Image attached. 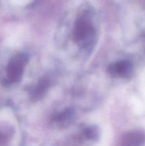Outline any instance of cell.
I'll return each instance as SVG.
<instances>
[{"mask_svg":"<svg viewBox=\"0 0 145 146\" xmlns=\"http://www.w3.org/2000/svg\"><path fill=\"white\" fill-rule=\"evenodd\" d=\"M95 31L90 19L86 15L79 17L75 21L72 36L75 43L82 48H89L92 45Z\"/></svg>","mask_w":145,"mask_h":146,"instance_id":"obj_1","label":"cell"},{"mask_svg":"<svg viewBox=\"0 0 145 146\" xmlns=\"http://www.w3.org/2000/svg\"><path fill=\"white\" fill-rule=\"evenodd\" d=\"M28 62L26 54H21L14 56L7 66V77L10 82L16 83L21 80L24 73V67Z\"/></svg>","mask_w":145,"mask_h":146,"instance_id":"obj_2","label":"cell"},{"mask_svg":"<svg viewBox=\"0 0 145 146\" xmlns=\"http://www.w3.org/2000/svg\"><path fill=\"white\" fill-rule=\"evenodd\" d=\"M107 72L112 76L129 78L132 74L133 65L129 61H120L109 64L107 68Z\"/></svg>","mask_w":145,"mask_h":146,"instance_id":"obj_3","label":"cell"},{"mask_svg":"<svg viewBox=\"0 0 145 146\" xmlns=\"http://www.w3.org/2000/svg\"><path fill=\"white\" fill-rule=\"evenodd\" d=\"M74 116H75V113L73 111L68 108L56 114L53 118V122L59 128H65L72 122Z\"/></svg>","mask_w":145,"mask_h":146,"instance_id":"obj_4","label":"cell"},{"mask_svg":"<svg viewBox=\"0 0 145 146\" xmlns=\"http://www.w3.org/2000/svg\"><path fill=\"white\" fill-rule=\"evenodd\" d=\"M145 141V135L139 132H132L124 135L122 146H141Z\"/></svg>","mask_w":145,"mask_h":146,"instance_id":"obj_5","label":"cell"},{"mask_svg":"<svg viewBox=\"0 0 145 146\" xmlns=\"http://www.w3.org/2000/svg\"><path fill=\"white\" fill-rule=\"evenodd\" d=\"M48 87H49V81L48 79L42 78L40 80L37 85L34 87V88L31 91V99L34 101L41 99L47 92Z\"/></svg>","mask_w":145,"mask_h":146,"instance_id":"obj_6","label":"cell"},{"mask_svg":"<svg viewBox=\"0 0 145 146\" xmlns=\"http://www.w3.org/2000/svg\"><path fill=\"white\" fill-rule=\"evenodd\" d=\"M99 136V130L98 127L92 125L83 130L80 135V138L84 143H93Z\"/></svg>","mask_w":145,"mask_h":146,"instance_id":"obj_7","label":"cell"},{"mask_svg":"<svg viewBox=\"0 0 145 146\" xmlns=\"http://www.w3.org/2000/svg\"><path fill=\"white\" fill-rule=\"evenodd\" d=\"M10 136V132L9 131L0 130V146H4L7 143Z\"/></svg>","mask_w":145,"mask_h":146,"instance_id":"obj_8","label":"cell"}]
</instances>
